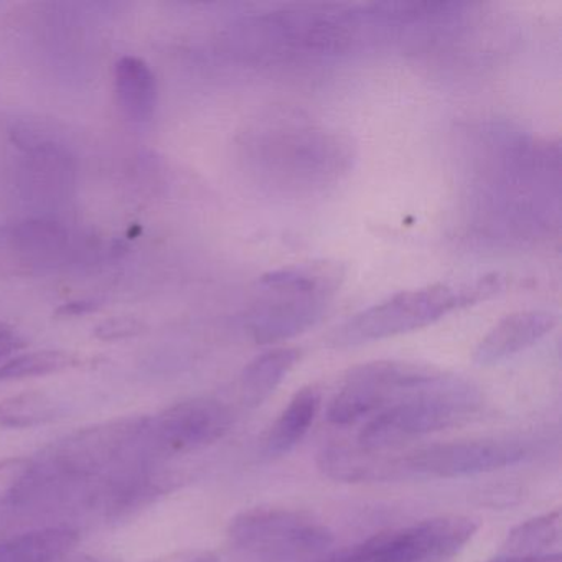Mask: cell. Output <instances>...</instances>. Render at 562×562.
<instances>
[{
  "label": "cell",
  "instance_id": "obj_1",
  "mask_svg": "<svg viewBox=\"0 0 562 562\" xmlns=\"http://www.w3.org/2000/svg\"><path fill=\"white\" fill-rule=\"evenodd\" d=\"M386 27H394L386 4L304 5L248 19L236 29L235 42L262 60L322 57L348 50Z\"/></svg>",
  "mask_w": 562,
  "mask_h": 562
},
{
  "label": "cell",
  "instance_id": "obj_2",
  "mask_svg": "<svg viewBox=\"0 0 562 562\" xmlns=\"http://www.w3.org/2000/svg\"><path fill=\"white\" fill-rule=\"evenodd\" d=\"M246 164L262 186L282 193L324 189L351 164L350 144L301 117H268L245 140Z\"/></svg>",
  "mask_w": 562,
  "mask_h": 562
},
{
  "label": "cell",
  "instance_id": "obj_3",
  "mask_svg": "<svg viewBox=\"0 0 562 562\" xmlns=\"http://www.w3.org/2000/svg\"><path fill=\"white\" fill-rule=\"evenodd\" d=\"M147 417H127L78 430L48 446L15 480L12 505L25 506L70 492L134 457Z\"/></svg>",
  "mask_w": 562,
  "mask_h": 562
},
{
  "label": "cell",
  "instance_id": "obj_4",
  "mask_svg": "<svg viewBox=\"0 0 562 562\" xmlns=\"http://www.w3.org/2000/svg\"><path fill=\"white\" fill-rule=\"evenodd\" d=\"M344 266L315 261L268 272L256 281L246 330L259 345L279 344L314 327L340 292Z\"/></svg>",
  "mask_w": 562,
  "mask_h": 562
},
{
  "label": "cell",
  "instance_id": "obj_5",
  "mask_svg": "<svg viewBox=\"0 0 562 562\" xmlns=\"http://www.w3.org/2000/svg\"><path fill=\"white\" fill-rule=\"evenodd\" d=\"M482 404V393L470 381L430 367L419 383L367 419L358 443L393 449L406 440L467 423Z\"/></svg>",
  "mask_w": 562,
  "mask_h": 562
},
{
  "label": "cell",
  "instance_id": "obj_6",
  "mask_svg": "<svg viewBox=\"0 0 562 562\" xmlns=\"http://www.w3.org/2000/svg\"><path fill=\"white\" fill-rule=\"evenodd\" d=\"M503 288V278L493 274L460 284H432L401 291L348 318L331 331L328 344L335 348L360 347L420 330L452 312L493 297Z\"/></svg>",
  "mask_w": 562,
  "mask_h": 562
},
{
  "label": "cell",
  "instance_id": "obj_7",
  "mask_svg": "<svg viewBox=\"0 0 562 562\" xmlns=\"http://www.w3.org/2000/svg\"><path fill=\"white\" fill-rule=\"evenodd\" d=\"M526 457L528 446L515 439L459 440L407 452L371 449L368 476L370 483L462 479L516 465Z\"/></svg>",
  "mask_w": 562,
  "mask_h": 562
},
{
  "label": "cell",
  "instance_id": "obj_8",
  "mask_svg": "<svg viewBox=\"0 0 562 562\" xmlns=\"http://www.w3.org/2000/svg\"><path fill=\"white\" fill-rule=\"evenodd\" d=\"M228 539L249 558L268 562L321 555L334 544L327 526L297 509L258 506L232 519Z\"/></svg>",
  "mask_w": 562,
  "mask_h": 562
},
{
  "label": "cell",
  "instance_id": "obj_9",
  "mask_svg": "<svg viewBox=\"0 0 562 562\" xmlns=\"http://www.w3.org/2000/svg\"><path fill=\"white\" fill-rule=\"evenodd\" d=\"M479 525L465 516L424 519L380 532L318 562H443L475 535Z\"/></svg>",
  "mask_w": 562,
  "mask_h": 562
},
{
  "label": "cell",
  "instance_id": "obj_10",
  "mask_svg": "<svg viewBox=\"0 0 562 562\" xmlns=\"http://www.w3.org/2000/svg\"><path fill=\"white\" fill-rule=\"evenodd\" d=\"M427 370L426 364L396 360L370 361L355 367L345 374L328 404V423L345 427L370 419L414 386Z\"/></svg>",
  "mask_w": 562,
  "mask_h": 562
},
{
  "label": "cell",
  "instance_id": "obj_11",
  "mask_svg": "<svg viewBox=\"0 0 562 562\" xmlns=\"http://www.w3.org/2000/svg\"><path fill=\"white\" fill-rule=\"evenodd\" d=\"M232 427L225 404L209 397L173 404L156 417H147L137 456H180L222 439Z\"/></svg>",
  "mask_w": 562,
  "mask_h": 562
},
{
  "label": "cell",
  "instance_id": "obj_12",
  "mask_svg": "<svg viewBox=\"0 0 562 562\" xmlns=\"http://www.w3.org/2000/svg\"><path fill=\"white\" fill-rule=\"evenodd\" d=\"M558 317L548 311H521L506 315L476 345L473 361L480 367H492L508 360L551 334Z\"/></svg>",
  "mask_w": 562,
  "mask_h": 562
},
{
  "label": "cell",
  "instance_id": "obj_13",
  "mask_svg": "<svg viewBox=\"0 0 562 562\" xmlns=\"http://www.w3.org/2000/svg\"><path fill=\"white\" fill-rule=\"evenodd\" d=\"M70 236L60 223L50 220H25L11 228L0 229V251H8L19 266L44 268L64 258Z\"/></svg>",
  "mask_w": 562,
  "mask_h": 562
},
{
  "label": "cell",
  "instance_id": "obj_14",
  "mask_svg": "<svg viewBox=\"0 0 562 562\" xmlns=\"http://www.w3.org/2000/svg\"><path fill=\"white\" fill-rule=\"evenodd\" d=\"M114 88L117 103L127 120L133 123H147L153 120L159 91L156 75L143 58L127 55L116 61Z\"/></svg>",
  "mask_w": 562,
  "mask_h": 562
},
{
  "label": "cell",
  "instance_id": "obj_15",
  "mask_svg": "<svg viewBox=\"0 0 562 562\" xmlns=\"http://www.w3.org/2000/svg\"><path fill=\"white\" fill-rule=\"evenodd\" d=\"M321 403L317 387L305 386L297 391L269 429L265 440L266 456L278 459L292 452L311 430Z\"/></svg>",
  "mask_w": 562,
  "mask_h": 562
},
{
  "label": "cell",
  "instance_id": "obj_16",
  "mask_svg": "<svg viewBox=\"0 0 562 562\" xmlns=\"http://www.w3.org/2000/svg\"><path fill=\"white\" fill-rule=\"evenodd\" d=\"M297 348H274L256 357L239 376V396L248 407H259L297 364Z\"/></svg>",
  "mask_w": 562,
  "mask_h": 562
},
{
  "label": "cell",
  "instance_id": "obj_17",
  "mask_svg": "<svg viewBox=\"0 0 562 562\" xmlns=\"http://www.w3.org/2000/svg\"><path fill=\"white\" fill-rule=\"evenodd\" d=\"M80 535L70 526L35 529L0 542V562H57L77 546Z\"/></svg>",
  "mask_w": 562,
  "mask_h": 562
},
{
  "label": "cell",
  "instance_id": "obj_18",
  "mask_svg": "<svg viewBox=\"0 0 562 562\" xmlns=\"http://www.w3.org/2000/svg\"><path fill=\"white\" fill-rule=\"evenodd\" d=\"M561 538V516L558 512L538 516L509 531L502 555H548Z\"/></svg>",
  "mask_w": 562,
  "mask_h": 562
},
{
  "label": "cell",
  "instance_id": "obj_19",
  "mask_svg": "<svg viewBox=\"0 0 562 562\" xmlns=\"http://www.w3.org/2000/svg\"><path fill=\"white\" fill-rule=\"evenodd\" d=\"M60 414V404L38 391H27L0 401V427L8 429L44 426Z\"/></svg>",
  "mask_w": 562,
  "mask_h": 562
},
{
  "label": "cell",
  "instance_id": "obj_20",
  "mask_svg": "<svg viewBox=\"0 0 562 562\" xmlns=\"http://www.w3.org/2000/svg\"><path fill=\"white\" fill-rule=\"evenodd\" d=\"M77 364L74 355L61 350H41L18 355L0 363V381L25 380V378L45 376L60 373Z\"/></svg>",
  "mask_w": 562,
  "mask_h": 562
},
{
  "label": "cell",
  "instance_id": "obj_21",
  "mask_svg": "<svg viewBox=\"0 0 562 562\" xmlns=\"http://www.w3.org/2000/svg\"><path fill=\"white\" fill-rule=\"evenodd\" d=\"M140 331L139 322L127 321H111L106 324L100 325L97 330V335L103 340H117V338L133 337Z\"/></svg>",
  "mask_w": 562,
  "mask_h": 562
},
{
  "label": "cell",
  "instance_id": "obj_22",
  "mask_svg": "<svg viewBox=\"0 0 562 562\" xmlns=\"http://www.w3.org/2000/svg\"><path fill=\"white\" fill-rule=\"evenodd\" d=\"M24 347L25 340L19 335V331H15V328L0 324V363H4L11 355Z\"/></svg>",
  "mask_w": 562,
  "mask_h": 562
},
{
  "label": "cell",
  "instance_id": "obj_23",
  "mask_svg": "<svg viewBox=\"0 0 562 562\" xmlns=\"http://www.w3.org/2000/svg\"><path fill=\"white\" fill-rule=\"evenodd\" d=\"M94 308H97L94 302H70V304H65L64 307L58 308L57 314L61 317H80V315L90 314Z\"/></svg>",
  "mask_w": 562,
  "mask_h": 562
},
{
  "label": "cell",
  "instance_id": "obj_24",
  "mask_svg": "<svg viewBox=\"0 0 562 562\" xmlns=\"http://www.w3.org/2000/svg\"><path fill=\"white\" fill-rule=\"evenodd\" d=\"M488 562H561V555H559V552L548 555H528V558H522V555H499V558Z\"/></svg>",
  "mask_w": 562,
  "mask_h": 562
},
{
  "label": "cell",
  "instance_id": "obj_25",
  "mask_svg": "<svg viewBox=\"0 0 562 562\" xmlns=\"http://www.w3.org/2000/svg\"><path fill=\"white\" fill-rule=\"evenodd\" d=\"M154 562H218L213 555L203 552H183V554L169 555Z\"/></svg>",
  "mask_w": 562,
  "mask_h": 562
},
{
  "label": "cell",
  "instance_id": "obj_26",
  "mask_svg": "<svg viewBox=\"0 0 562 562\" xmlns=\"http://www.w3.org/2000/svg\"><path fill=\"white\" fill-rule=\"evenodd\" d=\"M75 562H103V561H98V559H80V561H75Z\"/></svg>",
  "mask_w": 562,
  "mask_h": 562
}]
</instances>
